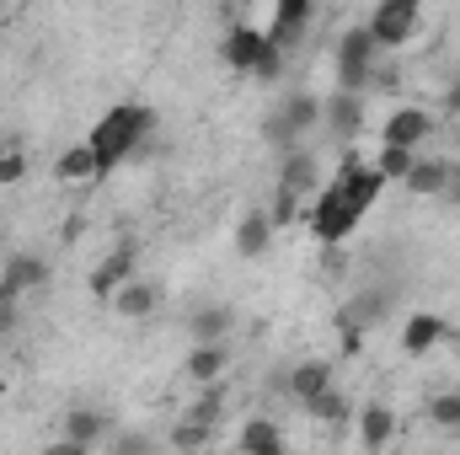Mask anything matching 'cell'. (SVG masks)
Here are the masks:
<instances>
[{
  "instance_id": "cell-22",
  "label": "cell",
  "mask_w": 460,
  "mask_h": 455,
  "mask_svg": "<svg viewBox=\"0 0 460 455\" xmlns=\"http://www.w3.org/2000/svg\"><path fill=\"white\" fill-rule=\"evenodd\" d=\"M235 451L241 455H289V445H284V429L273 418H246L241 434H235Z\"/></svg>"
},
{
  "instance_id": "cell-24",
  "label": "cell",
  "mask_w": 460,
  "mask_h": 455,
  "mask_svg": "<svg viewBox=\"0 0 460 455\" xmlns=\"http://www.w3.org/2000/svg\"><path fill=\"white\" fill-rule=\"evenodd\" d=\"M155 306H161V290H155L150 279H128V284L113 295V311L118 317H128V322H145Z\"/></svg>"
},
{
  "instance_id": "cell-3",
  "label": "cell",
  "mask_w": 460,
  "mask_h": 455,
  "mask_svg": "<svg viewBox=\"0 0 460 455\" xmlns=\"http://www.w3.org/2000/svg\"><path fill=\"white\" fill-rule=\"evenodd\" d=\"M358 220H364V215H353V210H348V199L332 188V183L305 204V226H311V236H316L322 246H343Z\"/></svg>"
},
{
  "instance_id": "cell-6",
  "label": "cell",
  "mask_w": 460,
  "mask_h": 455,
  "mask_svg": "<svg viewBox=\"0 0 460 455\" xmlns=\"http://www.w3.org/2000/svg\"><path fill=\"white\" fill-rule=\"evenodd\" d=\"M429 134H434L429 108H391L385 123H380V145H391V150H418Z\"/></svg>"
},
{
  "instance_id": "cell-14",
  "label": "cell",
  "mask_w": 460,
  "mask_h": 455,
  "mask_svg": "<svg viewBox=\"0 0 460 455\" xmlns=\"http://www.w3.org/2000/svg\"><path fill=\"white\" fill-rule=\"evenodd\" d=\"M284 391H289L300 407H311L322 391H332V359H300V364L284 375Z\"/></svg>"
},
{
  "instance_id": "cell-29",
  "label": "cell",
  "mask_w": 460,
  "mask_h": 455,
  "mask_svg": "<svg viewBox=\"0 0 460 455\" xmlns=\"http://www.w3.org/2000/svg\"><path fill=\"white\" fill-rule=\"evenodd\" d=\"M429 418H434L439 429L460 434V391H445V397H434V402H429Z\"/></svg>"
},
{
  "instance_id": "cell-7",
  "label": "cell",
  "mask_w": 460,
  "mask_h": 455,
  "mask_svg": "<svg viewBox=\"0 0 460 455\" xmlns=\"http://www.w3.org/2000/svg\"><path fill=\"white\" fill-rule=\"evenodd\" d=\"M279 188H289L295 199H316L327 183H322V161H316V150H305V145H295V150H284V172H279Z\"/></svg>"
},
{
  "instance_id": "cell-26",
  "label": "cell",
  "mask_w": 460,
  "mask_h": 455,
  "mask_svg": "<svg viewBox=\"0 0 460 455\" xmlns=\"http://www.w3.org/2000/svg\"><path fill=\"white\" fill-rule=\"evenodd\" d=\"M369 166L380 172V183H407L412 166H418V150H391V145H380V156H375Z\"/></svg>"
},
{
  "instance_id": "cell-27",
  "label": "cell",
  "mask_w": 460,
  "mask_h": 455,
  "mask_svg": "<svg viewBox=\"0 0 460 455\" xmlns=\"http://www.w3.org/2000/svg\"><path fill=\"white\" fill-rule=\"evenodd\" d=\"M305 413H311L316 424H327V429H343L348 418H353V407H348V397L338 391V386H332V391H322V397H316Z\"/></svg>"
},
{
  "instance_id": "cell-4",
  "label": "cell",
  "mask_w": 460,
  "mask_h": 455,
  "mask_svg": "<svg viewBox=\"0 0 460 455\" xmlns=\"http://www.w3.org/2000/svg\"><path fill=\"white\" fill-rule=\"evenodd\" d=\"M364 27H369L375 49H402V43L418 38V27H423V5H418V0H380V5L369 11Z\"/></svg>"
},
{
  "instance_id": "cell-38",
  "label": "cell",
  "mask_w": 460,
  "mask_h": 455,
  "mask_svg": "<svg viewBox=\"0 0 460 455\" xmlns=\"http://www.w3.org/2000/svg\"><path fill=\"white\" fill-rule=\"evenodd\" d=\"M11 145H16V139H11V134H0V156H5V150H11Z\"/></svg>"
},
{
  "instance_id": "cell-1",
  "label": "cell",
  "mask_w": 460,
  "mask_h": 455,
  "mask_svg": "<svg viewBox=\"0 0 460 455\" xmlns=\"http://www.w3.org/2000/svg\"><path fill=\"white\" fill-rule=\"evenodd\" d=\"M150 123H155V113L139 108V103L108 108V113L97 118V129L86 134V145H92V156H97V177H108L118 161H128V156L139 150V139L150 134Z\"/></svg>"
},
{
  "instance_id": "cell-37",
  "label": "cell",
  "mask_w": 460,
  "mask_h": 455,
  "mask_svg": "<svg viewBox=\"0 0 460 455\" xmlns=\"http://www.w3.org/2000/svg\"><path fill=\"white\" fill-rule=\"evenodd\" d=\"M445 199H450V204L460 210V172H456V183H450V193H445Z\"/></svg>"
},
{
  "instance_id": "cell-34",
  "label": "cell",
  "mask_w": 460,
  "mask_h": 455,
  "mask_svg": "<svg viewBox=\"0 0 460 455\" xmlns=\"http://www.w3.org/2000/svg\"><path fill=\"white\" fill-rule=\"evenodd\" d=\"M445 113H450V118H460V76L450 81V92H445Z\"/></svg>"
},
{
  "instance_id": "cell-21",
  "label": "cell",
  "mask_w": 460,
  "mask_h": 455,
  "mask_svg": "<svg viewBox=\"0 0 460 455\" xmlns=\"http://www.w3.org/2000/svg\"><path fill=\"white\" fill-rule=\"evenodd\" d=\"M235 333V311L230 306H199L193 317H188V343L199 348V343H230Z\"/></svg>"
},
{
  "instance_id": "cell-13",
  "label": "cell",
  "mask_w": 460,
  "mask_h": 455,
  "mask_svg": "<svg viewBox=\"0 0 460 455\" xmlns=\"http://www.w3.org/2000/svg\"><path fill=\"white\" fill-rule=\"evenodd\" d=\"M445 338H450V322H445V317H434V311H412V317L402 322V353H407V359L434 353Z\"/></svg>"
},
{
  "instance_id": "cell-28",
  "label": "cell",
  "mask_w": 460,
  "mask_h": 455,
  "mask_svg": "<svg viewBox=\"0 0 460 455\" xmlns=\"http://www.w3.org/2000/svg\"><path fill=\"white\" fill-rule=\"evenodd\" d=\"M268 220H273V230H279V226H295V220H305V199H295L289 188H279V193H273V210H268Z\"/></svg>"
},
{
  "instance_id": "cell-17",
  "label": "cell",
  "mask_w": 460,
  "mask_h": 455,
  "mask_svg": "<svg viewBox=\"0 0 460 455\" xmlns=\"http://www.w3.org/2000/svg\"><path fill=\"white\" fill-rule=\"evenodd\" d=\"M456 161H445V156H418V166H412V177H407V193H418V199H445L450 193V183H456Z\"/></svg>"
},
{
  "instance_id": "cell-10",
  "label": "cell",
  "mask_w": 460,
  "mask_h": 455,
  "mask_svg": "<svg viewBox=\"0 0 460 455\" xmlns=\"http://www.w3.org/2000/svg\"><path fill=\"white\" fill-rule=\"evenodd\" d=\"M311 0H273V11H268V27H262V38L273 43V49H289L305 27H311Z\"/></svg>"
},
{
  "instance_id": "cell-23",
  "label": "cell",
  "mask_w": 460,
  "mask_h": 455,
  "mask_svg": "<svg viewBox=\"0 0 460 455\" xmlns=\"http://www.w3.org/2000/svg\"><path fill=\"white\" fill-rule=\"evenodd\" d=\"M322 123H327L338 139L364 134V97H358V92H332V97H327V113H322Z\"/></svg>"
},
{
  "instance_id": "cell-33",
  "label": "cell",
  "mask_w": 460,
  "mask_h": 455,
  "mask_svg": "<svg viewBox=\"0 0 460 455\" xmlns=\"http://www.w3.org/2000/svg\"><path fill=\"white\" fill-rule=\"evenodd\" d=\"M338 348H343V359H358V348H364V322H353V317H343V333H338Z\"/></svg>"
},
{
  "instance_id": "cell-32",
  "label": "cell",
  "mask_w": 460,
  "mask_h": 455,
  "mask_svg": "<svg viewBox=\"0 0 460 455\" xmlns=\"http://www.w3.org/2000/svg\"><path fill=\"white\" fill-rule=\"evenodd\" d=\"M22 177H27V150H22V145H11V150L0 156V188H16Z\"/></svg>"
},
{
  "instance_id": "cell-15",
  "label": "cell",
  "mask_w": 460,
  "mask_h": 455,
  "mask_svg": "<svg viewBox=\"0 0 460 455\" xmlns=\"http://www.w3.org/2000/svg\"><path fill=\"white\" fill-rule=\"evenodd\" d=\"M59 440H70V445L92 451V445L113 440V424H108V413H97V407H70V413L59 418Z\"/></svg>"
},
{
  "instance_id": "cell-5",
  "label": "cell",
  "mask_w": 460,
  "mask_h": 455,
  "mask_svg": "<svg viewBox=\"0 0 460 455\" xmlns=\"http://www.w3.org/2000/svg\"><path fill=\"white\" fill-rule=\"evenodd\" d=\"M375 38H369V27L358 22V27H348L343 43H338V92H358L364 97V86L375 81Z\"/></svg>"
},
{
  "instance_id": "cell-18",
  "label": "cell",
  "mask_w": 460,
  "mask_h": 455,
  "mask_svg": "<svg viewBox=\"0 0 460 455\" xmlns=\"http://www.w3.org/2000/svg\"><path fill=\"white\" fill-rule=\"evenodd\" d=\"M322 113H327V97H316V92H289V97L279 103V113H273V118H279V123L295 134V145H300V134H305V129H316Z\"/></svg>"
},
{
  "instance_id": "cell-2",
  "label": "cell",
  "mask_w": 460,
  "mask_h": 455,
  "mask_svg": "<svg viewBox=\"0 0 460 455\" xmlns=\"http://www.w3.org/2000/svg\"><path fill=\"white\" fill-rule=\"evenodd\" d=\"M220 418H226V386H204V397L172 424V451L177 455H199L209 440H215V429H220Z\"/></svg>"
},
{
  "instance_id": "cell-9",
  "label": "cell",
  "mask_w": 460,
  "mask_h": 455,
  "mask_svg": "<svg viewBox=\"0 0 460 455\" xmlns=\"http://www.w3.org/2000/svg\"><path fill=\"white\" fill-rule=\"evenodd\" d=\"M49 284V263L43 257H32V252H16V257H5V273H0V300H22V295H32V290H43Z\"/></svg>"
},
{
  "instance_id": "cell-20",
  "label": "cell",
  "mask_w": 460,
  "mask_h": 455,
  "mask_svg": "<svg viewBox=\"0 0 460 455\" xmlns=\"http://www.w3.org/2000/svg\"><path fill=\"white\" fill-rule=\"evenodd\" d=\"M268 246H273V220H268V210H246V215L235 220V257L257 263Z\"/></svg>"
},
{
  "instance_id": "cell-11",
  "label": "cell",
  "mask_w": 460,
  "mask_h": 455,
  "mask_svg": "<svg viewBox=\"0 0 460 455\" xmlns=\"http://www.w3.org/2000/svg\"><path fill=\"white\" fill-rule=\"evenodd\" d=\"M262 27L257 22H230V32H226V43H220V59H226L235 76H252L257 70V54H262Z\"/></svg>"
},
{
  "instance_id": "cell-8",
  "label": "cell",
  "mask_w": 460,
  "mask_h": 455,
  "mask_svg": "<svg viewBox=\"0 0 460 455\" xmlns=\"http://www.w3.org/2000/svg\"><path fill=\"white\" fill-rule=\"evenodd\" d=\"M332 188H338V193L348 199V210H353V215H364V210H369V204L380 199V188H385V183H380V172H375L369 161L348 156V161H343V172H338V183H332Z\"/></svg>"
},
{
  "instance_id": "cell-31",
  "label": "cell",
  "mask_w": 460,
  "mask_h": 455,
  "mask_svg": "<svg viewBox=\"0 0 460 455\" xmlns=\"http://www.w3.org/2000/svg\"><path fill=\"white\" fill-rule=\"evenodd\" d=\"M284 76V49H273V43H262V54H257V70H252V81H262V86H273Z\"/></svg>"
},
{
  "instance_id": "cell-12",
  "label": "cell",
  "mask_w": 460,
  "mask_h": 455,
  "mask_svg": "<svg viewBox=\"0 0 460 455\" xmlns=\"http://www.w3.org/2000/svg\"><path fill=\"white\" fill-rule=\"evenodd\" d=\"M134 257H139V246H134V241H118L113 252L102 257V268L92 273V295H97V300H108V306H113V295L134 279Z\"/></svg>"
},
{
  "instance_id": "cell-25",
  "label": "cell",
  "mask_w": 460,
  "mask_h": 455,
  "mask_svg": "<svg viewBox=\"0 0 460 455\" xmlns=\"http://www.w3.org/2000/svg\"><path fill=\"white\" fill-rule=\"evenodd\" d=\"M54 177H59L65 188L92 183V177H97V156H92V145H86V139H81V145H65V150L54 156Z\"/></svg>"
},
{
  "instance_id": "cell-36",
  "label": "cell",
  "mask_w": 460,
  "mask_h": 455,
  "mask_svg": "<svg viewBox=\"0 0 460 455\" xmlns=\"http://www.w3.org/2000/svg\"><path fill=\"white\" fill-rule=\"evenodd\" d=\"M11 322H16V306H11V300H0V338L11 333Z\"/></svg>"
},
{
  "instance_id": "cell-35",
  "label": "cell",
  "mask_w": 460,
  "mask_h": 455,
  "mask_svg": "<svg viewBox=\"0 0 460 455\" xmlns=\"http://www.w3.org/2000/svg\"><path fill=\"white\" fill-rule=\"evenodd\" d=\"M43 455H92V451H81V445H70V440H54Z\"/></svg>"
},
{
  "instance_id": "cell-16",
  "label": "cell",
  "mask_w": 460,
  "mask_h": 455,
  "mask_svg": "<svg viewBox=\"0 0 460 455\" xmlns=\"http://www.w3.org/2000/svg\"><path fill=\"white\" fill-rule=\"evenodd\" d=\"M353 424H358V445H364L369 455H380L391 440H396V429H402V424H396V413H391L385 402L358 407V413H353Z\"/></svg>"
},
{
  "instance_id": "cell-30",
  "label": "cell",
  "mask_w": 460,
  "mask_h": 455,
  "mask_svg": "<svg viewBox=\"0 0 460 455\" xmlns=\"http://www.w3.org/2000/svg\"><path fill=\"white\" fill-rule=\"evenodd\" d=\"M113 455H155V440L145 429H118L113 434Z\"/></svg>"
},
{
  "instance_id": "cell-19",
  "label": "cell",
  "mask_w": 460,
  "mask_h": 455,
  "mask_svg": "<svg viewBox=\"0 0 460 455\" xmlns=\"http://www.w3.org/2000/svg\"><path fill=\"white\" fill-rule=\"evenodd\" d=\"M188 380L193 386H220L230 370V343H199V348H188Z\"/></svg>"
}]
</instances>
